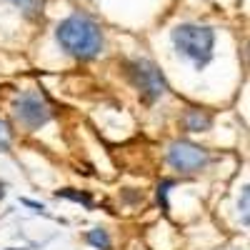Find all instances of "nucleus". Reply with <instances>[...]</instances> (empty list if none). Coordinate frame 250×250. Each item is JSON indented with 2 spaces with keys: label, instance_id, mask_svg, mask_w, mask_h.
<instances>
[{
  "label": "nucleus",
  "instance_id": "obj_12",
  "mask_svg": "<svg viewBox=\"0 0 250 250\" xmlns=\"http://www.w3.org/2000/svg\"><path fill=\"white\" fill-rule=\"evenodd\" d=\"M240 213H243V223L248 225V188H243V200H240Z\"/></svg>",
  "mask_w": 250,
  "mask_h": 250
},
{
  "label": "nucleus",
  "instance_id": "obj_7",
  "mask_svg": "<svg viewBox=\"0 0 250 250\" xmlns=\"http://www.w3.org/2000/svg\"><path fill=\"white\" fill-rule=\"evenodd\" d=\"M185 125H188V130L200 133V130H205L208 125H210V118H208V115H203V113H198V110H190V113H188V120H185Z\"/></svg>",
  "mask_w": 250,
  "mask_h": 250
},
{
  "label": "nucleus",
  "instance_id": "obj_4",
  "mask_svg": "<svg viewBox=\"0 0 250 250\" xmlns=\"http://www.w3.org/2000/svg\"><path fill=\"white\" fill-rule=\"evenodd\" d=\"M50 105L40 98L38 93H23L15 100V118L25 125V128L35 130L40 125H45L50 120Z\"/></svg>",
  "mask_w": 250,
  "mask_h": 250
},
{
  "label": "nucleus",
  "instance_id": "obj_5",
  "mask_svg": "<svg viewBox=\"0 0 250 250\" xmlns=\"http://www.w3.org/2000/svg\"><path fill=\"white\" fill-rule=\"evenodd\" d=\"M208 160H210L208 153L203 148H198V145H190V143H175L168 153V163L180 173H195V170L205 168Z\"/></svg>",
  "mask_w": 250,
  "mask_h": 250
},
{
  "label": "nucleus",
  "instance_id": "obj_3",
  "mask_svg": "<svg viewBox=\"0 0 250 250\" xmlns=\"http://www.w3.org/2000/svg\"><path fill=\"white\" fill-rule=\"evenodd\" d=\"M128 73H130V80H133V85L148 98V100H155L160 98L165 90H168V85H165V78L163 73L153 65L150 60H133L130 65H128Z\"/></svg>",
  "mask_w": 250,
  "mask_h": 250
},
{
  "label": "nucleus",
  "instance_id": "obj_8",
  "mask_svg": "<svg viewBox=\"0 0 250 250\" xmlns=\"http://www.w3.org/2000/svg\"><path fill=\"white\" fill-rule=\"evenodd\" d=\"M88 240H90V245H95V248H100V250H110V238H108L105 230H100V228L88 233Z\"/></svg>",
  "mask_w": 250,
  "mask_h": 250
},
{
  "label": "nucleus",
  "instance_id": "obj_1",
  "mask_svg": "<svg viewBox=\"0 0 250 250\" xmlns=\"http://www.w3.org/2000/svg\"><path fill=\"white\" fill-rule=\"evenodd\" d=\"M58 43L62 45V50H68L73 58L80 60H90L103 50V35L100 28L85 15H70L65 18L55 30Z\"/></svg>",
  "mask_w": 250,
  "mask_h": 250
},
{
  "label": "nucleus",
  "instance_id": "obj_9",
  "mask_svg": "<svg viewBox=\"0 0 250 250\" xmlns=\"http://www.w3.org/2000/svg\"><path fill=\"white\" fill-rule=\"evenodd\" d=\"M58 198H70L75 203H83V205H90V198L85 193H73V190H58Z\"/></svg>",
  "mask_w": 250,
  "mask_h": 250
},
{
  "label": "nucleus",
  "instance_id": "obj_11",
  "mask_svg": "<svg viewBox=\"0 0 250 250\" xmlns=\"http://www.w3.org/2000/svg\"><path fill=\"white\" fill-rule=\"evenodd\" d=\"M170 185H173L170 180H165V183L158 188V200L163 203V210H168V200H165V193H168V188H170Z\"/></svg>",
  "mask_w": 250,
  "mask_h": 250
},
{
  "label": "nucleus",
  "instance_id": "obj_2",
  "mask_svg": "<svg viewBox=\"0 0 250 250\" xmlns=\"http://www.w3.org/2000/svg\"><path fill=\"white\" fill-rule=\"evenodd\" d=\"M173 45L178 53L190 58L198 68H205L213 58V45H215V33L205 25H193L185 23L173 30Z\"/></svg>",
  "mask_w": 250,
  "mask_h": 250
},
{
  "label": "nucleus",
  "instance_id": "obj_10",
  "mask_svg": "<svg viewBox=\"0 0 250 250\" xmlns=\"http://www.w3.org/2000/svg\"><path fill=\"white\" fill-rule=\"evenodd\" d=\"M10 148V133L5 128V123L0 120V150H8Z\"/></svg>",
  "mask_w": 250,
  "mask_h": 250
},
{
  "label": "nucleus",
  "instance_id": "obj_6",
  "mask_svg": "<svg viewBox=\"0 0 250 250\" xmlns=\"http://www.w3.org/2000/svg\"><path fill=\"white\" fill-rule=\"evenodd\" d=\"M10 3L18 8V10H23V15H28V18H40L43 15V10H45V0H10Z\"/></svg>",
  "mask_w": 250,
  "mask_h": 250
}]
</instances>
